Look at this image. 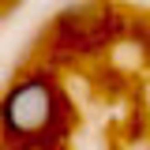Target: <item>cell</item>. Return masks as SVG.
<instances>
[{
    "label": "cell",
    "mask_w": 150,
    "mask_h": 150,
    "mask_svg": "<svg viewBox=\"0 0 150 150\" xmlns=\"http://www.w3.org/2000/svg\"><path fill=\"white\" fill-rule=\"evenodd\" d=\"M53 112H56L53 86L45 79L30 75V79L15 83L4 94V101H0V128L11 139H34V135H41L53 124Z\"/></svg>",
    "instance_id": "1"
},
{
    "label": "cell",
    "mask_w": 150,
    "mask_h": 150,
    "mask_svg": "<svg viewBox=\"0 0 150 150\" xmlns=\"http://www.w3.org/2000/svg\"><path fill=\"white\" fill-rule=\"evenodd\" d=\"M30 150H38V146H30Z\"/></svg>",
    "instance_id": "2"
}]
</instances>
